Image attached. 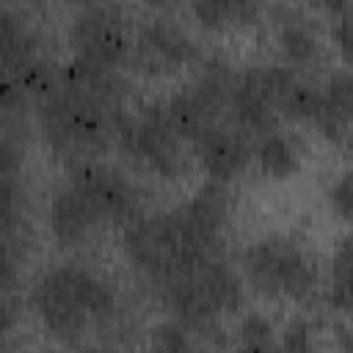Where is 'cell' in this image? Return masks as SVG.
<instances>
[{"label":"cell","instance_id":"obj_2","mask_svg":"<svg viewBox=\"0 0 353 353\" xmlns=\"http://www.w3.org/2000/svg\"><path fill=\"white\" fill-rule=\"evenodd\" d=\"M28 309L55 342L83 345L88 334L105 328L116 317L119 298L113 284L99 273L74 262H61L30 284Z\"/></svg>","mask_w":353,"mask_h":353},{"label":"cell","instance_id":"obj_10","mask_svg":"<svg viewBox=\"0 0 353 353\" xmlns=\"http://www.w3.org/2000/svg\"><path fill=\"white\" fill-rule=\"evenodd\" d=\"M66 182L88 201L105 229H121L138 212H143V196L127 174L108 165L102 157L83 160L66 168Z\"/></svg>","mask_w":353,"mask_h":353},{"label":"cell","instance_id":"obj_1","mask_svg":"<svg viewBox=\"0 0 353 353\" xmlns=\"http://www.w3.org/2000/svg\"><path fill=\"white\" fill-rule=\"evenodd\" d=\"M229 221L232 196L226 185L207 179L188 201L138 212L127 221L121 226V251L127 265L152 290H160L223 254Z\"/></svg>","mask_w":353,"mask_h":353},{"label":"cell","instance_id":"obj_3","mask_svg":"<svg viewBox=\"0 0 353 353\" xmlns=\"http://www.w3.org/2000/svg\"><path fill=\"white\" fill-rule=\"evenodd\" d=\"M33 105L41 141L63 168L102 157L113 146L116 127L127 113L66 85L63 80Z\"/></svg>","mask_w":353,"mask_h":353},{"label":"cell","instance_id":"obj_28","mask_svg":"<svg viewBox=\"0 0 353 353\" xmlns=\"http://www.w3.org/2000/svg\"><path fill=\"white\" fill-rule=\"evenodd\" d=\"M28 8H36V11H47V3L50 0H22Z\"/></svg>","mask_w":353,"mask_h":353},{"label":"cell","instance_id":"obj_15","mask_svg":"<svg viewBox=\"0 0 353 353\" xmlns=\"http://www.w3.org/2000/svg\"><path fill=\"white\" fill-rule=\"evenodd\" d=\"M350 77L347 69L331 72L325 83H320V97L309 124L331 143H345L350 135Z\"/></svg>","mask_w":353,"mask_h":353},{"label":"cell","instance_id":"obj_7","mask_svg":"<svg viewBox=\"0 0 353 353\" xmlns=\"http://www.w3.org/2000/svg\"><path fill=\"white\" fill-rule=\"evenodd\" d=\"M295 69L284 63L240 69L232 88V119L248 135H265L281 124V105L295 83Z\"/></svg>","mask_w":353,"mask_h":353},{"label":"cell","instance_id":"obj_27","mask_svg":"<svg viewBox=\"0 0 353 353\" xmlns=\"http://www.w3.org/2000/svg\"><path fill=\"white\" fill-rule=\"evenodd\" d=\"M182 0H141V6H146L149 11H174L179 8Z\"/></svg>","mask_w":353,"mask_h":353},{"label":"cell","instance_id":"obj_16","mask_svg":"<svg viewBox=\"0 0 353 353\" xmlns=\"http://www.w3.org/2000/svg\"><path fill=\"white\" fill-rule=\"evenodd\" d=\"M41 58L47 55L41 50L39 33L25 22L19 11L0 3V69H6L17 80L28 66Z\"/></svg>","mask_w":353,"mask_h":353},{"label":"cell","instance_id":"obj_26","mask_svg":"<svg viewBox=\"0 0 353 353\" xmlns=\"http://www.w3.org/2000/svg\"><path fill=\"white\" fill-rule=\"evenodd\" d=\"M347 17H350V14H347ZM347 17L334 19V41H336V47H339L345 63L350 61V47H347Z\"/></svg>","mask_w":353,"mask_h":353},{"label":"cell","instance_id":"obj_5","mask_svg":"<svg viewBox=\"0 0 353 353\" xmlns=\"http://www.w3.org/2000/svg\"><path fill=\"white\" fill-rule=\"evenodd\" d=\"M237 270L243 284L259 298L312 303L320 292V270L312 254L287 234H265L240 251Z\"/></svg>","mask_w":353,"mask_h":353},{"label":"cell","instance_id":"obj_25","mask_svg":"<svg viewBox=\"0 0 353 353\" xmlns=\"http://www.w3.org/2000/svg\"><path fill=\"white\" fill-rule=\"evenodd\" d=\"M325 201H328V210H331L342 223L350 221V207H353V199H350V171H342V174L331 182V188H328V193H325Z\"/></svg>","mask_w":353,"mask_h":353},{"label":"cell","instance_id":"obj_22","mask_svg":"<svg viewBox=\"0 0 353 353\" xmlns=\"http://www.w3.org/2000/svg\"><path fill=\"white\" fill-rule=\"evenodd\" d=\"M149 345L157 347V350H188V347L196 345V339L185 325H179L176 320L168 317V320H163V323H157L152 328Z\"/></svg>","mask_w":353,"mask_h":353},{"label":"cell","instance_id":"obj_12","mask_svg":"<svg viewBox=\"0 0 353 353\" xmlns=\"http://www.w3.org/2000/svg\"><path fill=\"white\" fill-rule=\"evenodd\" d=\"M47 226H50V234L58 248L85 245L88 240L97 237V232L105 229L102 221L97 218V212L88 207V201L69 182H63L52 193L50 210H47Z\"/></svg>","mask_w":353,"mask_h":353},{"label":"cell","instance_id":"obj_29","mask_svg":"<svg viewBox=\"0 0 353 353\" xmlns=\"http://www.w3.org/2000/svg\"><path fill=\"white\" fill-rule=\"evenodd\" d=\"M69 3H74V6H94V3H108V0H69Z\"/></svg>","mask_w":353,"mask_h":353},{"label":"cell","instance_id":"obj_24","mask_svg":"<svg viewBox=\"0 0 353 353\" xmlns=\"http://www.w3.org/2000/svg\"><path fill=\"white\" fill-rule=\"evenodd\" d=\"M28 105H30V99H28L25 91L17 85V80H14L6 69H0V121L22 119Z\"/></svg>","mask_w":353,"mask_h":353},{"label":"cell","instance_id":"obj_13","mask_svg":"<svg viewBox=\"0 0 353 353\" xmlns=\"http://www.w3.org/2000/svg\"><path fill=\"white\" fill-rule=\"evenodd\" d=\"M25 248V229L0 223V336L11 334L22 320L19 259Z\"/></svg>","mask_w":353,"mask_h":353},{"label":"cell","instance_id":"obj_11","mask_svg":"<svg viewBox=\"0 0 353 353\" xmlns=\"http://www.w3.org/2000/svg\"><path fill=\"white\" fill-rule=\"evenodd\" d=\"M251 146L254 143L245 130H240L234 121H218L190 143V154L201 165L207 179L229 185L248 168Z\"/></svg>","mask_w":353,"mask_h":353},{"label":"cell","instance_id":"obj_14","mask_svg":"<svg viewBox=\"0 0 353 353\" xmlns=\"http://www.w3.org/2000/svg\"><path fill=\"white\" fill-rule=\"evenodd\" d=\"M276 47L290 69H309L323 61V41L309 19L292 8H276Z\"/></svg>","mask_w":353,"mask_h":353},{"label":"cell","instance_id":"obj_19","mask_svg":"<svg viewBox=\"0 0 353 353\" xmlns=\"http://www.w3.org/2000/svg\"><path fill=\"white\" fill-rule=\"evenodd\" d=\"M325 303L342 317L350 314V240L342 237L331 254V270L325 284Z\"/></svg>","mask_w":353,"mask_h":353},{"label":"cell","instance_id":"obj_9","mask_svg":"<svg viewBox=\"0 0 353 353\" xmlns=\"http://www.w3.org/2000/svg\"><path fill=\"white\" fill-rule=\"evenodd\" d=\"M204 61L199 41L171 19L154 17L132 28L127 66L143 77H174Z\"/></svg>","mask_w":353,"mask_h":353},{"label":"cell","instance_id":"obj_23","mask_svg":"<svg viewBox=\"0 0 353 353\" xmlns=\"http://www.w3.org/2000/svg\"><path fill=\"white\" fill-rule=\"evenodd\" d=\"M317 331L320 328H317V323L312 317H292L284 325L281 336H279V347H287V350H309L317 342Z\"/></svg>","mask_w":353,"mask_h":353},{"label":"cell","instance_id":"obj_20","mask_svg":"<svg viewBox=\"0 0 353 353\" xmlns=\"http://www.w3.org/2000/svg\"><path fill=\"white\" fill-rule=\"evenodd\" d=\"M234 342L251 350L279 347V331L273 328L270 317H265L262 312H245L240 323L234 325Z\"/></svg>","mask_w":353,"mask_h":353},{"label":"cell","instance_id":"obj_8","mask_svg":"<svg viewBox=\"0 0 353 353\" xmlns=\"http://www.w3.org/2000/svg\"><path fill=\"white\" fill-rule=\"evenodd\" d=\"M69 50L74 58L124 69L132 47V25L119 3L83 6L69 22Z\"/></svg>","mask_w":353,"mask_h":353},{"label":"cell","instance_id":"obj_6","mask_svg":"<svg viewBox=\"0 0 353 353\" xmlns=\"http://www.w3.org/2000/svg\"><path fill=\"white\" fill-rule=\"evenodd\" d=\"M113 146L130 165L165 182H179L193 168V154L171 127L163 102H146L127 110L116 127Z\"/></svg>","mask_w":353,"mask_h":353},{"label":"cell","instance_id":"obj_17","mask_svg":"<svg viewBox=\"0 0 353 353\" xmlns=\"http://www.w3.org/2000/svg\"><path fill=\"white\" fill-rule=\"evenodd\" d=\"M188 8L201 30L229 33L259 25L268 0H188Z\"/></svg>","mask_w":353,"mask_h":353},{"label":"cell","instance_id":"obj_21","mask_svg":"<svg viewBox=\"0 0 353 353\" xmlns=\"http://www.w3.org/2000/svg\"><path fill=\"white\" fill-rule=\"evenodd\" d=\"M0 223L25 229V190L19 174H0Z\"/></svg>","mask_w":353,"mask_h":353},{"label":"cell","instance_id":"obj_18","mask_svg":"<svg viewBox=\"0 0 353 353\" xmlns=\"http://www.w3.org/2000/svg\"><path fill=\"white\" fill-rule=\"evenodd\" d=\"M251 160L256 163V168L273 179V182H284L292 179L301 165H303V143L295 132H284V130H270L265 135H259V141L251 146Z\"/></svg>","mask_w":353,"mask_h":353},{"label":"cell","instance_id":"obj_4","mask_svg":"<svg viewBox=\"0 0 353 353\" xmlns=\"http://www.w3.org/2000/svg\"><path fill=\"white\" fill-rule=\"evenodd\" d=\"M154 292L168 317L199 336L215 334L221 320L237 314L245 303L243 276L223 254L207 259L188 276L174 279Z\"/></svg>","mask_w":353,"mask_h":353}]
</instances>
